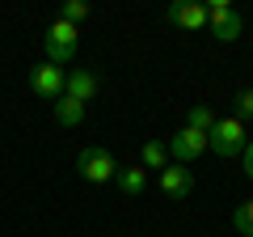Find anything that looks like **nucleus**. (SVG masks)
Masks as SVG:
<instances>
[{
  "label": "nucleus",
  "mask_w": 253,
  "mask_h": 237,
  "mask_svg": "<svg viewBox=\"0 0 253 237\" xmlns=\"http://www.w3.org/2000/svg\"><path fill=\"white\" fill-rule=\"evenodd\" d=\"M232 229H236L241 237H253V199L236 203V212H232Z\"/></svg>",
  "instance_id": "nucleus-14"
},
{
  "label": "nucleus",
  "mask_w": 253,
  "mask_h": 237,
  "mask_svg": "<svg viewBox=\"0 0 253 237\" xmlns=\"http://www.w3.org/2000/svg\"><path fill=\"white\" fill-rule=\"evenodd\" d=\"M55 123H59V127H81L84 123V102L55 98Z\"/></svg>",
  "instance_id": "nucleus-11"
},
{
  "label": "nucleus",
  "mask_w": 253,
  "mask_h": 237,
  "mask_svg": "<svg viewBox=\"0 0 253 237\" xmlns=\"http://www.w3.org/2000/svg\"><path fill=\"white\" fill-rule=\"evenodd\" d=\"M139 165H144V170H165V165H169V148H165V140H144Z\"/></svg>",
  "instance_id": "nucleus-12"
},
{
  "label": "nucleus",
  "mask_w": 253,
  "mask_h": 237,
  "mask_svg": "<svg viewBox=\"0 0 253 237\" xmlns=\"http://www.w3.org/2000/svg\"><path fill=\"white\" fill-rule=\"evenodd\" d=\"M114 186H118L123 195H144V186H148V170H144V165H118Z\"/></svg>",
  "instance_id": "nucleus-10"
},
{
  "label": "nucleus",
  "mask_w": 253,
  "mask_h": 237,
  "mask_svg": "<svg viewBox=\"0 0 253 237\" xmlns=\"http://www.w3.org/2000/svg\"><path fill=\"white\" fill-rule=\"evenodd\" d=\"M76 170H81V178L84 182H114V174H118V161H114V153L110 148H101V144H84L81 153H76Z\"/></svg>",
  "instance_id": "nucleus-3"
},
{
  "label": "nucleus",
  "mask_w": 253,
  "mask_h": 237,
  "mask_svg": "<svg viewBox=\"0 0 253 237\" xmlns=\"http://www.w3.org/2000/svg\"><path fill=\"white\" fill-rule=\"evenodd\" d=\"M161 191L169 195V199H186L190 191H194V174L186 170V165H177V161H169L161 170Z\"/></svg>",
  "instance_id": "nucleus-9"
},
{
  "label": "nucleus",
  "mask_w": 253,
  "mask_h": 237,
  "mask_svg": "<svg viewBox=\"0 0 253 237\" xmlns=\"http://www.w3.org/2000/svg\"><path fill=\"white\" fill-rule=\"evenodd\" d=\"M245 144H249V131H245V123L236 115L215 118V127H211V136H207V148L215 157H241Z\"/></svg>",
  "instance_id": "nucleus-2"
},
{
  "label": "nucleus",
  "mask_w": 253,
  "mask_h": 237,
  "mask_svg": "<svg viewBox=\"0 0 253 237\" xmlns=\"http://www.w3.org/2000/svg\"><path fill=\"white\" fill-rule=\"evenodd\" d=\"M232 110H236V118H253V89H236V98H232Z\"/></svg>",
  "instance_id": "nucleus-16"
},
{
  "label": "nucleus",
  "mask_w": 253,
  "mask_h": 237,
  "mask_svg": "<svg viewBox=\"0 0 253 237\" xmlns=\"http://www.w3.org/2000/svg\"><path fill=\"white\" fill-rule=\"evenodd\" d=\"M207 26H211V38L215 43H236L245 30V17L228 4V0H211L207 4Z\"/></svg>",
  "instance_id": "nucleus-4"
},
{
  "label": "nucleus",
  "mask_w": 253,
  "mask_h": 237,
  "mask_svg": "<svg viewBox=\"0 0 253 237\" xmlns=\"http://www.w3.org/2000/svg\"><path fill=\"white\" fill-rule=\"evenodd\" d=\"M84 17H89V4H84V0H68L63 13H59V21H68V26H81Z\"/></svg>",
  "instance_id": "nucleus-15"
},
{
  "label": "nucleus",
  "mask_w": 253,
  "mask_h": 237,
  "mask_svg": "<svg viewBox=\"0 0 253 237\" xmlns=\"http://www.w3.org/2000/svg\"><path fill=\"white\" fill-rule=\"evenodd\" d=\"M186 127H194V131H203V136H211V127H215V110L203 106V102H194V106L186 110Z\"/></svg>",
  "instance_id": "nucleus-13"
},
{
  "label": "nucleus",
  "mask_w": 253,
  "mask_h": 237,
  "mask_svg": "<svg viewBox=\"0 0 253 237\" xmlns=\"http://www.w3.org/2000/svg\"><path fill=\"white\" fill-rule=\"evenodd\" d=\"M76 43H81V30H76V26H68V21H51L46 34H42V59L55 64V68L72 64V59H76Z\"/></svg>",
  "instance_id": "nucleus-1"
},
{
  "label": "nucleus",
  "mask_w": 253,
  "mask_h": 237,
  "mask_svg": "<svg viewBox=\"0 0 253 237\" xmlns=\"http://www.w3.org/2000/svg\"><path fill=\"white\" fill-rule=\"evenodd\" d=\"M97 89H101V81H97L93 68H72L63 76V98H72V102H93Z\"/></svg>",
  "instance_id": "nucleus-8"
},
{
  "label": "nucleus",
  "mask_w": 253,
  "mask_h": 237,
  "mask_svg": "<svg viewBox=\"0 0 253 237\" xmlns=\"http://www.w3.org/2000/svg\"><path fill=\"white\" fill-rule=\"evenodd\" d=\"M245 178H249V182H253V140H249V144H245Z\"/></svg>",
  "instance_id": "nucleus-17"
},
{
  "label": "nucleus",
  "mask_w": 253,
  "mask_h": 237,
  "mask_svg": "<svg viewBox=\"0 0 253 237\" xmlns=\"http://www.w3.org/2000/svg\"><path fill=\"white\" fill-rule=\"evenodd\" d=\"M165 148H169V161L190 165V161H199V157L207 153V136H203V131H194V127H177V136H173Z\"/></svg>",
  "instance_id": "nucleus-6"
},
{
  "label": "nucleus",
  "mask_w": 253,
  "mask_h": 237,
  "mask_svg": "<svg viewBox=\"0 0 253 237\" xmlns=\"http://www.w3.org/2000/svg\"><path fill=\"white\" fill-rule=\"evenodd\" d=\"M63 68H55V64H34L30 68V93L34 98H42V102H55V98H63Z\"/></svg>",
  "instance_id": "nucleus-5"
},
{
  "label": "nucleus",
  "mask_w": 253,
  "mask_h": 237,
  "mask_svg": "<svg viewBox=\"0 0 253 237\" xmlns=\"http://www.w3.org/2000/svg\"><path fill=\"white\" fill-rule=\"evenodd\" d=\"M165 21L181 26V30H203L207 26V4L203 0H173L169 9H165Z\"/></svg>",
  "instance_id": "nucleus-7"
}]
</instances>
